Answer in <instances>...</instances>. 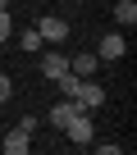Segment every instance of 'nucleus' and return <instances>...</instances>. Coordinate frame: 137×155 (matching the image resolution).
<instances>
[{"label": "nucleus", "mask_w": 137, "mask_h": 155, "mask_svg": "<svg viewBox=\"0 0 137 155\" xmlns=\"http://www.w3.org/2000/svg\"><path fill=\"white\" fill-rule=\"evenodd\" d=\"M9 96H14V82H9V78H5V73H0V105H5Z\"/></svg>", "instance_id": "f8f14e48"}, {"label": "nucleus", "mask_w": 137, "mask_h": 155, "mask_svg": "<svg viewBox=\"0 0 137 155\" xmlns=\"http://www.w3.org/2000/svg\"><path fill=\"white\" fill-rule=\"evenodd\" d=\"M123 50H128L123 32H105V37L96 41V55H101V59H123Z\"/></svg>", "instance_id": "20e7f679"}, {"label": "nucleus", "mask_w": 137, "mask_h": 155, "mask_svg": "<svg viewBox=\"0 0 137 155\" xmlns=\"http://www.w3.org/2000/svg\"><path fill=\"white\" fill-rule=\"evenodd\" d=\"M37 123H41L37 114H23V119H18V128H23V132H37Z\"/></svg>", "instance_id": "ddd939ff"}, {"label": "nucleus", "mask_w": 137, "mask_h": 155, "mask_svg": "<svg viewBox=\"0 0 137 155\" xmlns=\"http://www.w3.org/2000/svg\"><path fill=\"white\" fill-rule=\"evenodd\" d=\"M0 150H5V155H28L32 150V132H23V128H14L5 141H0Z\"/></svg>", "instance_id": "423d86ee"}, {"label": "nucleus", "mask_w": 137, "mask_h": 155, "mask_svg": "<svg viewBox=\"0 0 137 155\" xmlns=\"http://www.w3.org/2000/svg\"><path fill=\"white\" fill-rule=\"evenodd\" d=\"M114 18H119L123 28H132V23H137V0H119V5H114Z\"/></svg>", "instance_id": "1a4fd4ad"}, {"label": "nucleus", "mask_w": 137, "mask_h": 155, "mask_svg": "<svg viewBox=\"0 0 137 155\" xmlns=\"http://www.w3.org/2000/svg\"><path fill=\"white\" fill-rule=\"evenodd\" d=\"M0 9H9V0H0Z\"/></svg>", "instance_id": "4468645a"}, {"label": "nucleus", "mask_w": 137, "mask_h": 155, "mask_svg": "<svg viewBox=\"0 0 137 155\" xmlns=\"http://www.w3.org/2000/svg\"><path fill=\"white\" fill-rule=\"evenodd\" d=\"M73 114H82V110H78L73 101H64V105H55V110H50L46 119H50V128H64V123H68V119H73Z\"/></svg>", "instance_id": "6e6552de"}, {"label": "nucleus", "mask_w": 137, "mask_h": 155, "mask_svg": "<svg viewBox=\"0 0 137 155\" xmlns=\"http://www.w3.org/2000/svg\"><path fill=\"white\" fill-rule=\"evenodd\" d=\"M9 32H14V18H9V9H0V41H9Z\"/></svg>", "instance_id": "9b49d317"}, {"label": "nucleus", "mask_w": 137, "mask_h": 155, "mask_svg": "<svg viewBox=\"0 0 137 155\" xmlns=\"http://www.w3.org/2000/svg\"><path fill=\"white\" fill-rule=\"evenodd\" d=\"M64 68H68V55H59V50H46V55H41V73L50 78V82H55Z\"/></svg>", "instance_id": "0eeeda50"}, {"label": "nucleus", "mask_w": 137, "mask_h": 155, "mask_svg": "<svg viewBox=\"0 0 137 155\" xmlns=\"http://www.w3.org/2000/svg\"><path fill=\"white\" fill-rule=\"evenodd\" d=\"M18 46H23L28 55H41V46H46V41H41V32L32 28V32H18Z\"/></svg>", "instance_id": "9d476101"}, {"label": "nucleus", "mask_w": 137, "mask_h": 155, "mask_svg": "<svg viewBox=\"0 0 137 155\" xmlns=\"http://www.w3.org/2000/svg\"><path fill=\"white\" fill-rule=\"evenodd\" d=\"M73 105H78L82 114H96V105H105V87H101V82H92V78H82V87H78Z\"/></svg>", "instance_id": "f257e3e1"}, {"label": "nucleus", "mask_w": 137, "mask_h": 155, "mask_svg": "<svg viewBox=\"0 0 137 155\" xmlns=\"http://www.w3.org/2000/svg\"><path fill=\"white\" fill-rule=\"evenodd\" d=\"M37 32H41V41H46V46L68 41V23H64V18H55V14H46V18L37 23Z\"/></svg>", "instance_id": "7ed1b4c3"}, {"label": "nucleus", "mask_w": 137, "mask_h": 155, "mask_svg": "<svg viewBox=\"0 0 137 155\" xmlns=\"http://www.w3.org/2000/svg\"><path fill=\"white\" fill-rule=\"evenodd\" d=\"M96 68H101V55H96V50H82V55L68 59V73H78V78H92Z\"/></svg>", "instance_id": "39448f33"}, {"label": "nucleus", "mask_w": 137, "mask_h": 155, "mask_svg": "<svg viewBox=\"0 0 137 155\" xmlns=\"http://www.w3.org/2000/svg\"><path fill=\"white\" fill-rule=\"evenodd\" d=\"M59 132L73 141V146H92V114H73V119H68Z\"/></svg>", "instance_id": "f03ea898"}]
</instances>
